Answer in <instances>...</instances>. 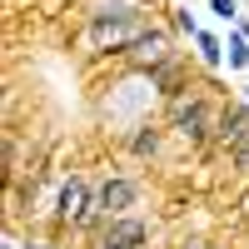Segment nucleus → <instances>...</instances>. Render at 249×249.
<instances>
[{
	"instance_id": "f257e3e1",
	"label": "nucleus",
	"mask_w": 249,
	"mask_h": 249,
	"mask_svg": "<svg viewBox=\"0 0 249 249\" xmlns=\"http://www.w3.org/2000/svg\"><path fill=\"white\" fill-rule=\"evenodd\" d=\"M219 115H224V100H219L210 75L195 80L190 90H179L175 100H164V130L184 150H210L219 135Z\"/></svg>"
},
{
	"instance_id": "f03ea898",
	"label": "nucleus",
	"mask_w": 249,
	"mask_h": 249,
	"mask_svg": "<svg viewBox=\"0 0 249 249\" xmlns=\"http://www.w3.org/2000/svg\"><path fill=\"white\" fill-rule=\"evenodd\" d=\"M160 20H164V10H140V15H124V20H85L80 45H85V55H105V60L120 65V55L135 50Z\"/></svg>"
},
{
	"instance_id": "7ed1b4c3",
	"label": "nucleus",
	"mask_w": 249,
	"mask_h": 249,
	"mask_svg": "<svg viewBox=\"0 0 249 249\" xmlns=\"http://www.w3.org/2000/svg\"><path fill=\"white\" fill-rule=\"evenodd\" d=\"M175 55H184V50H179V35L170 30V15H164V20L140 40L135 50H124V55H120V70H124V75H144V80H150L155 70L170 65Z\"/></svg>"
},
{
	"instance_id": "20e7f679",
	"label": "nucleus",
	"mask_w": 249,
	"mask_h": 249,
	"mask_svg": "<svg viewBox=\"0 0 249 249\" xmlns=\"http://www.w3.org/2000/svg\"><path fill=\"white\" fill-rule=\"evenodd\" d=\"M90 199H95V179L85 175H65L55 190V234H80V224L90 214Z\"/></svg>"
},
{
	"instance_id": "39448f33",
	"label": "nucleus",
	"mask_w": 249,
	"mask_h": 249,
	"mask_svg": "<svg viewBox=\"0 0 249 249\" xmlns=\"http://www.w3.org/2000/svg\"><path fill=\"white\" fill-rule=\"evenodd\" d=\"M144 244H155V219L144 214V210H140V214L110 219L105 230L90 239V249H144Z\"/></svg>"
},
{
	"instance_id": "423d86ee",
	"label": "nucleus",
	"mask_w": 249,
	"mask_h": 249,
	"mask_svg": "<svg viewBox=\"0 0 249 249\" xmlns=\"http://www.w3.org/2000/svg\"><path fill=\"white\" fill-rule=\"evenodd\" d=\"M249 144V100H224V115H219V135H214V150L234 155Z\"/></svg>"
},
{
	"instance_id": "0eeeda50",
	"label": "nucleus",
	"mask_w": 249,
	"mask_h": 249,
	"mask_svg": "<svg viewBox=\"0 0 249 249\" xmlns=\"http://www.w3.org/2000/svg\"><path fill=\"white\" fill-rule=\"evenodd\" d=\"M164 144H170V130H164V120H150V124H130L124 130V150H130L140 164H150L164 155Z\"/></svg>"
},
{
	"instance_id": "6e6552de",
	"label": "nucleus",
	"mask_w": 249,
	"mask_h": 249,
	"mask_svg": "<svg viewBox=\"0 0 249 249\" xmlns=\"http://www.w3.org/2000/svg\"><path fill=\"white\" fill-rule=\"evenodd\" d=\"M190 85H195V75H190V60H184V55H175L164 70L150 75V90H155L160 100H175L179 90H190Z\"/></svg>"
},
{
	"instance_id": "1a4fd4ad",
	"label": "nucleus",
	"mask_w": 249,
	"mask_h": 249,
	"mask_svg": "<svg viewBox=\"0 0 249 249\" xmlns=\"http://www.w3.org/2000/svg\"><path fill=\"white\" fill-rule=\"evenodd\" d=\"M195 65L204 75H219L224 70V35H214V30H199L195 35Z\"/></svg>"
},
{
	"instance_id": "9d476101",
	"label": "nucleus",
	"mask_w": 249,
	"mask_h": 249,
	"mask_svg": "<svg viewBox=\"0 0 249 249\" xmlns=\"http://www.w3.org/2000/svg\"><path fill=\"white\" fill-rule=\"evenodd\" d=\"M224 65H230V75L249 70V35L239 25H230V35H224Z\"/></svg>"
},
{
	"instance_id": "9b49d317",
	"label": "nucleus",
	"mask_w": 249,
	"mask_h": 249,
	"mask_svg": "<svg viewBox=\"0 0 249 249\" xmlns=\"http://www.w3.org/2000/svg\"><path fill=\"white\" fill-rule=\"evenodd\" d=\"M164 15H170V30H175L179 40H190V45H195V35L204 30L199 20H195V10H190V5H164Z\"/></svg>"
},
{
	"instance_id": "f8f14e48",
	"label": "nucleus",
	"mask_w": 249,
	"mask_h": 249,
	"mask_svg": "<svg viewBox=\"0 0 249 249\" xmlns=\"http://www.w3.org/2000/svg\"><path fill=\"white\" fill-rule=\"evenodd\" d=\"M210 10H214V20H224V25H239V0H210Z\"/></svg>"
},
{
	"instance_id": "ddd939ff",
	"label": "nucleus",
	"mask_w": 249,
	"mask_h": 249,
	"mask_svg": "<svg viewBox=\"0 0 249 249\" xmlns=\"http://www.w3.org/2000/svg\"><path fill=\"white\" fill-rule=\"evenodd\" d=\"M175 249H214V244H210V239H199V234H190V239H179Z\"/></svg>"
},
{
	"instance_id": "4468645a",
	"label": "nucleus",
	"mask_w": 249,
	"mask_h": 249,
	"mask_svg": "<svg viewBox=\"0 0 249 249\" xmlns=\"http://www.w3.org/2000/svg\"><path fill=\"white\" fill-rule=\"evenodd\" d=\"M144 249H150V244H144Z\"/></svg>"
}]
</instances>
